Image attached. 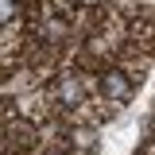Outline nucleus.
Here are the masks:
<instances>
[{"label": "nucleus", "instance_id": "obj_1", "mask_svg": "<svg viewBox=\"0 0 155 155\" xmlns=\"http://www.w3.org/2000/svg\"><path fill=\"white\" fill-rule=\"evenodd\" d=\"M105 93L116 97V101H128V93H132V81L124 74H105Z\"/></svg>", "mask_w": 155, "mask_h": 155}, {"label": "nucleus", "instance_id": "obj_2", "mask_svg": "<svg viewBox=\"0 0 155 155\" xmlns=\"http://www.w3.org/2000/svg\"><path fill=\"white\" fill-rule=\"evenodd\" d=\"M16 16V4L12 0H0V19H12Z\"/></svg>", "mask_w": 155, "mask_h": 155}]
</instances>
